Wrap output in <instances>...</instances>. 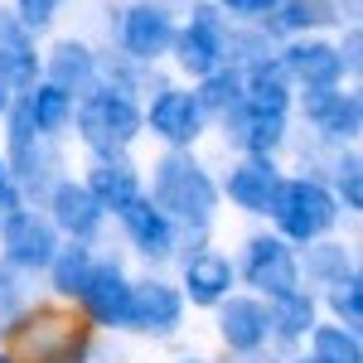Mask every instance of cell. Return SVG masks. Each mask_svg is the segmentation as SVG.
<instances>
[{
    "label": "cell",
    "mask_w": 363,
    "mask_h": 363,
    "mask_svg": "<svg viewBox=\"0 0 363 363\" xmlns=\"http://www.w3.org/2000/svg\"><path fill=\"white\" fill-rule=\"evenodd\" d=\"M145 199L184 233V242H208L218 208H223L213 169L194 150H160V160L150 165V179H145Z\"/></svg>",
    "instance_id": "6da1fadb"
},
{
    "label": "cell",
    "mask_w": 363,
    "mask_h": 363,
    "mask_svg": "<svg viewBox=\"0 0 363 363\" xmlns=\"http://www.w3.org/2000/svg\"><path fill=\"white\" fill-rule=\"evenodd\" d=\"M87 320L63 301H29V310L0 335V354L10 363H83Z\"/></svg>",
    "instance_id": "7a4b0ae2"
},
{
    "label": "cell",
    "mask_w": 363,
    "mask_h": 363,
    "mask_svg": "<svg viewBox=\"0 0 363 363\" xmlns=\"http://www.w3.org/2000/svg\"><path fill=\"white\" fill-rule=\"evenodd\" d=\"M73 131L83 140L87 155H131V145L145 136L140 121V97L121 92L112 83H97L78 97L73 107Z\"/></svg>",
    "instance_id": "3957f363"
},
{
    "label": "cell",
    "mask_w": 363,
    "mask_h": 363,
    "mask_svg": "<svg viewBox=\"0 0 363 363\" xmlns=\"http://www.w3.org/2000/svg\"><path fill=\"white\" fill-rule=\"evenodd\" d=\"M272 233L286 238L291 247H306V242H320V238H330L339 228V203L330 194V184L320 179V174H286L281 179L277 199H272Z\"/></svg>",
    "instance_id": "277c9868"
},
{
    "label": "cell",
    "mask_w": 363,
    "mask_h": 363,
    "mask_svg": "<svg viewBox=\"0 0 363 363\" xmlns=\"http://www.w3.org/2000/svg\"><path fill=\"white\" fill-rule=\"evenodd\" d=\"M5 169L15 179V189L29 203H44V194L63 179V140L44 136L29 126V116L20 112V102L5 112Z\"/></svg>",
    "instance_id": "5b68a950"
},
{
    "label": "cell",
    "mask_w": 363,
    "mask_h": 363,
    "mask_svg": "<svg viewBox=\"0 0 363 363\" xmlns=\"http://www.w3.org/2000/svg\"><path fill=\"white\" fill-rule=\"evenodd\" d=\"M296 112L306 121V136H315L330 150H349L359 145L363 131V97L359 87H301L296 92Z\"/></svg>",
    "instance_id": "8992f818"
},
{
    "label": "cell",
    "mask_w": 363,
    "mask_h": 363,
    "mask_svg": "<svg viewBox=\"0 0 363 363\" xmlns=\"http://www.w3.org/2000/svg\"><path fill=\"white\" fill-rule=\"evenodd\" d=\"M228 29L233 25H228V15L213 5V0H199L194 10H189V25L174 29L169 58H174V68H179L189 83L228 68Z\"/></svg>",
    "instance_id": "52a82bcc"
},
{
    "label": "cell",
    "mask_w": 363,
    "mask_h": 363,
    "mask_svg": "<svg viewBox=\"0 0 363 363\" xmlns=\"http://www.w3.org/2000/svg\"><path fill=\"white\" fill-rule=\"evenodd\" d=\"M233 272L238 281L247 286L252 296H262V301H277L286 291H296L301 286V262H296V247L277 238V233H252L242 252H238V262H233Z\"/></svg>",
    "instance_id": "ba28073f"
},
{
    "label": "cell",
    "mask_w": 363,
    "mask_h": 363,
    "mask_svg": "<svg viewBox=\"0 0 363 363\" xmlns=\"http://www.w3.org/2000/svg\"><path fill=\"white\" fill-rule=\"evenodd\" d=\"M140 121H145V131L160 140L165 150H194L203 131H208V121L199 112L194 102V87H179V83H160L145 102H140Z\"/></svg>",
    "instance_id": "9c48e42d"
},
{
    "label": "cell",
    "mask_w": 363,
    "mask_h": 363,
    "mask_svg": "<svg viewBox=\"0 0 363 363\" xmlns=\"http://www.w3.org/2000/svg\"><path fill=\"white\" fill-rule=\"evenodd\" d=\"M131 286H136V277L126 272V262L97 252V267H92V277H87V291L78 296L83 320L92 325V330H102V335H126V320H131Z\"/></svg>",
    "instance_id": "30bf717a"
},
{
    "label": "cell",
    "mask_w": 363,
    "mask_h": 363,
    "mask_svg": "<svg viewBox=\"0 0 363 363\" xmlns=\"http://www.w3.org/2000/svg\"><path fill=\"white\" fill-rule=\"evenodd\" d=\"M58 228L49 223V213L39 203H25L20 213H10L0 223V262L25 272V277H44V267L54 262L58 252Z\"/></svg>",
    "instance_id": "8fae6325"
},
{
    "label": "cell",
    "mask_w": 363,
    "mask_h": 363,
    "mask_svg": "<svg viewBox=\"0 0 363 363\" xmlns=\"http://www.w3.org/2000/svg\"><path fill=\"white\" fill-rule=\"evenodd\" d=\"M174 15H169L165 0H136L121 10V25H116V54L140 63V68H155L160 58H169L174 44Z\"/></svg>",
    "instance_id": "7c38bea8"
},
{
    "label": "cell",
    "mask_w": 363,
    "mask_h": 363,
    "mask_svg": "<svg viewBox=\"0 0 363 363\" xmlns=\"http://www.w3.org/2000/svg\"><path fill=\"white\" fill-rule=\"evenodd\" d=\"M116 228H121L126 247L136 252L150 272H160V267H169V262H179V252L189 247V242H184V233L169 223V218H165V213H160V208H155L145 194L116 213Z\"/></svg>",
    "instance_id": "4fadbf2b"
},
{
    "label": "cell",
    "mask_w": 363,
    "mask_h": 363,
    "mask_svg": "<svg viewBox=\"0 0 363 363\" xmlns=\"http://www.w3.org/2000/svg\"><path fill=\"white\" fill-rule=\"evenodd\" d=\"M184 296L179 286L160 272H145V277L131 286V320H126V335H140V339H174L184 330Z\"/></svg>",
    "instance_id": "5bb4252c"
},
{
    "label": "cell",
    "mask_w": 363,
    "mask_h": 363,
    "mask_svg": "<svg viewBox=\"0 0 363 363\" xmlns=\"http://www.w3.org/2000/svg\"><path fill=\"white\" fill-rule=\"evenodd\" d=\"M179 296H184V306L194 310H213L223 306L228 296L238 291V272H233V257L218 247H208V242H189V247L179 252Z\"/></svg>",
    "instance_id": "9a60e30c"
},
{
    "label": "cell",
    "mask_w": 363,
    "mask_h": 363,
    "mask_svg": "<svg viewBox=\"0 0 363 363\" xmlns=\"http://www.w3.org/2000/svg\"><path fill=\"white\" fill-rule=\"evenodd\" d=\"M213 335L233 359H252L272 349V320H267V301L252 291H233L223 306H213Z\"/></svg>",
    "instance_id": "2e32d148"
},
{
    "label": "cell",
    "mask_w": 363,
    "mask_h": 363,
    "mask_svg": "<svg viewBox=\"0 0 363 363\" xmlns=\"http://www.w3.org/2000/svg\"><path fill=\"white\" fill-rule=\"evenodd\" d=\"M281 179H286V169H281L277 155H238L228 165V174L218 179V199H228L247 218H267Z\"/></svg>",
    "instance_id": "e0dca14e"
},
{
    "label": "cell",
    "mask_w": 363,
    "mask_h": 363,
    "mask_svg": "<svg viewBox=\"0 0 363 363\" xmlns=\"http://www.w3.org/2000/svg\"><path fill=\"white\" fill-rule=\"evenodd\" d=\"M39 208L49 213V223L58 228L63 242H92V247H97V238H102V228H107L102 203H97L92 189H87L83 179H73V174H63L54 189L44 194Z\"/></svg>",
    "instance_id": "ac0fdd59"
},
{
    "label": "cell",
    "mask_w": 363,
    "mask_h": 363,
    "mask_svg": "<svg viewBox=\"0 0 363 363\" xmlns=\"http://www.w3.org/2000/svg\"><path fill=\"white\" fill-rule=\"evenodd\" d=\"M213 126H218V136H223V145L233 155H277L281 160V150L291 140V121L286 116H262L252 107H242V102L223 121H213Z\"/></svg>",
    "instance_id": "d6986e66"
},
{
    "label": "cell",
    "mask_w": 363,
    "mask_h": 363,
    "mask_svg": "<svg viewBox=\"0 0 363 363\" xmlns=\"http://www.w3.org/2000/svg\"><path fill=\"white\" fill-rule=\"evenodd\" d=\"M39 78L63 87L73 97H83L102 83V54L87 39H54L49 54H39Z\"/></svg>",
    "instance_id": "ffe728a7"
},
{
    "label": "cell",
    "mask_w": 363,
    "mask_h": 363,
    "mask_svg": "<svg viewBox=\"0 0 363 363\" xmlns=\"http://www.w3.org/2000/svg\"><path fill=\"white\" fill-rule=\"evenodd\" d=\"M281 73L291 78V87H339L344 83V68H339V54L330 39H315V34H301V39H286L277 49Z\"/></svg>",
    "instance_id": "44dd1931"
},
{
    "label": "cell",
    "mask_w": 363,
    "mask_h": 363,
    "mask_svg": "<svg viewBox=\"0 0 363 363\" xmlns=\"http://www.w3.org/2000/svg\"><path fill=\"white\" fill-rule=\"evenodd\" d=\"M83 184L92 189V199L102 203L107 218H116L126 203H136L145 194V174H140V165L131 155H92Z\"/></svg>",
    "instance_id": "7402d4cb"
},
{
    "label": "cell",
    "mask_w": 363,
    "mask_h": 363,
    "mask_svg": "<svg viewBox=\"0 0 363 363\" xmlns=\"http://www.w3.org/2000/svg\"><path fill=\"white\" fill-rule=\"evenodd\" d=\"M0 78L10 83L15 97L39 83V44H34V29L20 25L15 10H0Z\"/></svg>",
    "instance_id": "603a6c76"
},
{
    "label": "cell",
    "mask_w": 363,
    "mask_h": 363,
    "mask_svg": "<svg viewBox=\"0 0 363 363\" xmlns=\"http://www.w3.org/2000/svg\"><path fill=\"white\" fill-rule=\"evenodd\" d=\"M267 320H272V344L281 354H296L310 339V330L320 325V296L296 286V291H286L277 301H267Z\"/></svg>",
    "instance_id": "cb8c5ba5"
},
{
    "label": "cell",
    "mask_w": 363,
    "mask_h": 363,
    "mask_svg": "<svg viewBox=\"0 0 363 363\" xmlns=\"http://www.w3.org/2000/svg\"><path fill=\"white\" fill-rule=\"evenodd\" d=\"M15 102H20V112L29 116L34 131H44V136H54V140H63L68 131H73V107H78L73 92H63V87L39 78V83L29 87V92H20Z\"/></svg>",
    "instance_id": "d4e9b609"
},
{
    "label": "cell",
    "mask_w": 363,
    "mask_h": 363,
    "mask_svg": "<svg viewBox=\"0 0 363 363\" xmlns=\"http://www.w3.org/2000/svg\"><path fill=\"white\" fill-rule=\"evenodd\" d=\"M92 267H97V247H92V242H58L54 262L44 267V281H49L54 301H63V306H78V296L87 291Z\"/></svg>",
    "instance_id": "484cf974"
},
{
    "label": "cell",
    "mask_w": 363,
    "mask_h": 363,
    "mask_svg": "<svg viewBox=\"0 0 363 363\" xmlns=\"http://www.w3.org/2000/svg\"><path fill=\"white\" fill-rule=\"evenodd\" d=\"M296 262H301V286L306 291H325L330 281H339L344 272H354L359 262H354V247L349 242H339V238H320V242H306V247H296Z\"/></svg>",
    "instance_id": "4316f807"
},
{
    "label": "cell",
    "mask_w": 363,
    "mask_h": 363,
    "mask_svg": "<svg viewBox=\"0 0 363 363\" xmlns=\"http://www.w3.org/2000/svg\"><path fill=\"white\" fill-rule=\"evenodd\" d=\"M325 25H339L335 0H277V10L267 20L277 39H301V34H315Z\"/></svg>",
    "instance_id": "83f0119b"
},
{
    "label": "cell",
    "mask_w": 363,
    "mask_h": 363,
    "mask_svg": "<svg viewBox=\"0 0 363 363\" xmlns=\"http://www.w3.org/2000/svg\"><path fill=\"white\" fill-rule=\"evenodd\" d=\"M306 354L320 363H363V344H359V330L339 325V320H320L306 339Z\"/></svg>",
    "instance_id": "f1b7e54d"
},
{
    "label": "cell",
    "mask_w": 363,
    "mask_h": 363,
    "mask_svg": "<svg viewBox=\"0 0 363 363\" xmlns=\"http://www.w3.org/2000/svg\"><path fill=\"white\" fill-rule=\"evenodd\" d=\"M194 102H199V112H203L208 126L223 121V116L242 102V73H238V68H218V73L199 78L194 83Z\"/></svg>",
    "instance_id": "f546056e"
},
{
    "label": "cell",
    "mask_w": 363,
    "mask_h": 363,
    "mask_svg": "<svg viewBox=\"0 0 363 363\" xmlns=\"http://www.w3.org/2000/svg\"><path fill=\"white\" fill-rule=\"evenodd\" d=\"M325 184H330V194H335L339 213H359L363 208V160L359 150L349 145V150H335V160H330V169H325Z\"/></svg>",
    "instance_id": "4dcf8cb0"
},
{
    "label": "cell",
    "mask_w": 363,
    "mask_h": 363,
    "mask_svg": "<svg viewBox=\"0 0 363 363\" xmlns=\"http://www.w3.org/2000/svg\"><path fill=\"white\" fill-rule=\"evenodd\" d=\"M320 306L330 310V320L349 325V330H359V325H363V277H359V267L344 272L339 281H330V286L320 291Z\"/></svg>",
    "instance_id": "1f68e13d"
},
{
    "label": "cell",
    "mask_w": 363,
    "mask_h": 363,
    "mask_svg": "<svg viewBox=\"0 0 363 363\" xmlns=\"http://www.w3.org/2000/svg\"><path fill=\"white\" fill-rule=\"evenodd\" d=\"M29 301H34V277H25V272H15V267L0 262V335L29 310Z\"/></svg>",
    "instance_id": "d6a6232c"
},
{
    "label": "cell",
    "mask_w": 363,
    "mask_h": 363,
    "mask_svg": "<svg viewBox=\"0 0 363 363\" xmlns=\"http://www.w3.org/2000/svg\"><path fill=\"white\" fill-rule=\"evenodd\" d=\"M218 10L228 15V25H267L277 0H213Z\"/></svg>",
    "instance_id": "836d02e7"
},
{
    "label": "cell",
    "mask_w": 363,
    "mask_h": 363,
    "mask_svg": "<svg viewBox=\"0 0 363 363\" xmlns=\"http://www.w3.org/2000/svg\"><path fill=\"white\" fill-rule=\"evenodd\" d=\"M10 10L20 15V25H25V29H34V34H39V29L54 25V15L63 10V0H15Z\"/></svg>",
    "instance_id": "e575fe53"
},
{
    "label": "cell",
    "mask_w": 363,
    "mask_h": 363,
    "mask_svg": "<svg viewBox=\"0 0 363 363\" xmlns=\"http://www.w3.org/2000/svg\"><path fill=\"white\" fill-rule=\"evenodd\" d=\"M359 25H349V34H344V39H339L335 44V54H339V68H344V78H349V83H354V78H359V68H363V58H359Z\"/></svg>",
    "instance_id": "d590c367"
},
{
    "label": "cell",
    "mask_w": 363,
    "mask_h": 363,
    "mask_svg": "<svg viewBox=\"0 0 363 363\" xmlns=\"http://www.w3.org/2000/svg\"><path fill=\"white\" fill-rule=\"evenodd\" d=\"M10 107H15V92H10V83L0 78V121H5V112H10Z\"/></svg>",
    "instance_id": "8d00e7d4"
},
{
    "label": "cell",
    "mask_w": 363,
    "mask_h": 363,
    "mask_svg": "<svg viewBox=\"0 0 363 363\" xmlns=\"http://www.w3.org/2000/svg\"><path fill=\"white\" fill-rule=\"evenodd\" d=\"M174 363H213V359H203V354H184V359H174Z\"/></svg>",
    "instance_id": "74e56055"
},
{
    "label": "cell",
    "mask_w": 363,
    "mask_h": 363,
    "mask_svg": "<svg viewBox=\"0 0 363 363\" xmlns=\"http://www.w3.org/2000/svg\"><path fill=\"white\" fill-rule=\"evenodd\" d=\"M281 363H320V359H310V354H291V359H281Z\"/></svg>",
    "instance_id": "f35d334b"
},
{
    "label": "cell",
    "mask_w": 363,
    "mask_h": 363,
    "mask_svg": "<svg viewBox=\"0 0 363 363\" xmlns=\"http://www.w3.org/2000/svg\"><path fill=\"white\" fill-rule=\"evenodd\" d=\"M10 184V169H5V155H0V189Z\"/></svg>",
    "instance_id": "ab89813d"
},
{
    "label": "cell",
    "mask_w": 363,
    "mask_h": 363,
    "mask_svg": "<svg viewBox=\"0 0 363 363\" xmlns=\"http://www.w3.org/2000/svg\"><path fill=\"white\" fill-rule=\"evenodd\" d=\"M0 363H10V359H5V354H0Z\"/></svg>",
    "instance_id": "60d3db41"
}]
</instances>
